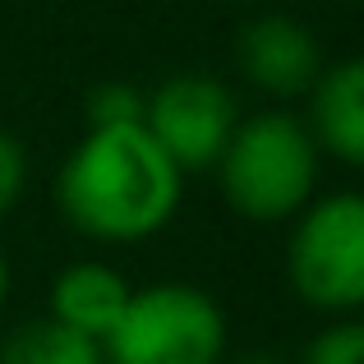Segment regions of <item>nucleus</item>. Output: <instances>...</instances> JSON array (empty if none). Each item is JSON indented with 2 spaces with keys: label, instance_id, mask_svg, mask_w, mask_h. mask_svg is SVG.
Segmentation results:
<instances>
[{
  "label": "nucleus",
  "instance_id": "f8f14e48",
  "mask_svg": "<svg viewBox=\"0 0 364 364\" xmlns=\"http://www.w3.org/2000/svg\"><path fill=\"white\" fill-rule=\"evenodd\" d=\"M23 189H28V148L18 134L0 129V222L18 208Z\"/></svg>",
  "mask_w": 364,
  "mask_h": 364
},
{
  "label": "nucleus",
  "instance_id": "423d86ee",
  "mask_svg": "<svg viewBox=\"0 0 364 364\" xmlns=\"http://www.w3.org/2000/svg\"><path fill=\"white\" fill-rule=\"evenodd\" d=\"M235 65L267 97H304L314 92L323 65V46L309 23L291 14H258L235 37Z\"/></svg>",
  "mask_w": 364,
  "mask_h": 364
},
{
  "label": "nucleus",
  "instance_id": "1a4fd4ad",
  "mask_svg": "<svg viewBox=\"0 0 364 364\" xmlns=\"http://www.w3.org/2000/svg\"><path fill=\"white\" fill-rule=\"evenodd\" d=\"M0 364H107V360H102V346L92 337L55 318H33L18 323L0 341Z\"/></svg>",
  "mask_w": 364,
  "mask_h": 364
},
{
  "label": "nucleus",
  "instance_id": "ddd939ff",
  "mask_svg": "<svg viewBox=\"0 0 364 364\" xmlns=\"http://www.w3.org/2000/svg\"><path fill=\"white\" fill-rule=\"evenodd\" d=\"M222 364H291V360H286V355H277V350H245V355L222 360Z\"/></svg>",
  "mask_w": 364,
  "mask_h": 364
},
{
  "label": "nucleus",
  "instance_id": "9d476101",
  "mask_svg": "<svg viewBox=\"0 0 364 364\" xmlns=\"http://www.w3.org/2000/svg\"><path fill=\"white\" fill-rule=\"evenodd\" d=\"M143 107H148V92H139L124 79H107L88 92L83 116H88V129H134L143 124Z\"/></svg>",
  "mask_w": 364,
  "mask_h": 364
},
{
  "label": "nucleus",
  "instance_id": "7ed1b4c3",
  "mask_svg": "<svg viewBox=\"0 0 364 364\" xmlns=\"http://www.w3.org/2000/svg\"><path fill=\"white\" fill-rule=\"evenodd\" d=\"M107 364H222L226 314L203 286L157 282L134 291L129 309L102 341Z\"/></svg>",
  "mask_w": 364,
  "mask_h": 364
},
{
  "label": "nucleus",
  "instance_id": "2eb2a0df",
  "mask_svg": "<svg viewBox=\"0 0 364 364\" xmlns=\"http://www.w3.org/2000/svg\"><path fill=\"white\" fill-rule=\"evenodd\" d=\"M346 5H364V0H346Z\"/></svg>",
  "mask_w": 364,
  "mask_h": 364
},
{
  "label": "nucleus",
  "instance_id": "20e7f679",
  "mask_svg": "<svg viewBox=\"0 0 364 364\" xmlns=\"http://www.w3.org/2000/svg\"><path fill=\"white\" fill-rule=\"evenodd\" d=\"M286 277L318 314L364 309V194H328L304 208L286 254Z\"/></svg>",
  "mask_w": 364,
  "mask_h": 364
},
{
  "label": "nucleus",
  "instance_id": "f03ea898",
  "mask_svg": "<svg viewBox=\"0 0 364 364\" xmlns=\"http://www.w3.org/2000/svg\"><path fill=\"white\" fill-rule=\"evenodd\" d=\"M318 143L309 124L286 116V111H263L235 124L226 143L217 176L222 194L245 222L272 226L286 217H300L318 185Z\"/></svg>",
  "mask_w": 364,
  "mask_h": 364
},
{
  "label": "nucleus",
  "instance_id": "dca6fc26",
  "mask_svg": "<svg viewBox=\"0 0 364 364\" xmlns=\"http://www.w3.org/2000/svg\"><path fill=\"white\" fill-rule=\"evenodd\" d=\"M231 5H245V0H231Z\"/></svg>",
  "mask_w": 364,
  "mask_h": 364
},
{
  "label": "nucleus",
  "instance_id": "f257e3e1",
  "mask_svg": "<svg viewBox=\"0 0 364 364\" xmlns=\"http://www.w3.org/2000/svg\"><path fill=\"white\" fill-rule=\"evenodd\" d=\"M185 198V176L134 129H88L55 176V203L79 235L102 245H139L166 231Z\"/></svg>",
  "mask_w": 364,
  "mask_h": 364
},
{
  "label": "nucleus",
  "instance_id": "9b49d317",
  "mask_svg": "<svg viewBox=\"0 0 364 364\" xmlns=\"http://www.w3.org/2000/svg\"><path fill=\"white\" fill-rule=\"evenodd\" d=\"M300 364H364V323H332L309 341Z\"/></svg>",
  "mask_w": 364,
  "mask_h": 364
},
{
  "label": "nucleus",
  "instance_id": "0eeeda50",
  "mask_svg": "<svg viewBox=\"0 0 364 364\" xmlns=\"http://www.w3.org/2000/svg\"><path fill=\"white\" fill-rule=\"evenodd\" d=\"M309 134L318 152L364 166V55L328 65L309 92Z\"/></svg>",
  "mask_w": 364,
  "mask_h": 364
},
{
  "label": "nucleus",
  "instance_id": "39448f33",
  "mask_svg": "<svg viewBox=\"0 0 364 364\" xmlns=\"http://www.w3.org/2000/svg\"><path fill=\"white\" fill-rule=\"evenodd\" d=\"M235 124H240L235 92L222 79L198 74V70L171 74L166 83H157L148 92V107H143V129L176 161L180 176L217 166Z\"/></svg>",
  "mask_w": 364,
  "mask_h": 364
},
{
  "label": "nucleus",
  "instance_id": "4468645a",
  "mask_svg": "<svg viewBox=\"0 0 364 364\" xmlns=\"http://www.w3.org/2000/svg\"><path fill=\"white\" fill-rule=\"evenodd\" d=\"M5 295H9V263H5V254H0V304H5Z\"/></svg>",
  "mask_w": 364,
  "mask_h": 364
},
{
  "label": "nucleus",
  "instance_id": "6e6552de",
  "mask_svg": "<svg viewBox=\"0 0 364 364\" xmlns=\"http://www.w3.org/2000/svg\"><path fill=\"white\" fill-rule=\"evenodd\" d=\"M129 300H134V286L124 282L116 267L74 263L51 282V314L46 318L83 332V337H92L102 346L107 332L120 323V314L129 309Z\"/></svg>",
  "mask_w": 364,
  "mask_h": 364
}]
</instances>
